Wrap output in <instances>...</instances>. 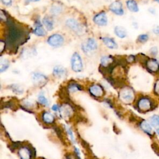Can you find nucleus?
Wrapping results in <instances>:
<instances>
[{
    "label": "nucleus",
    "instance_id": "nucleus-6",
    "mask_svg": "<svg viewBox=\"0 0 159 159\" xmlns=\"http://www.w3.org/2000/svg\"><path fill=\"white\" fill-rule=\"evenodd\" d=\"M138 108L142 111H147L151 109L152 103L147 98H142L138 102Z\"/></svg>",
    "mask_w": 159,
    "mask_h": 159
},
{
    "label": "nucleus",
    "instance_id": "nucleus-30",
    "mask_svg": "<svg viewBox=\"0 0 159 159\" xmlns=\"http://www.w3.org/2000/svg\"><path fill=\"white\" fill-rule=\"evenodd\" d=\"M150 52L153 55H156L158 52V49L156 47H153L150 49Z\"/></svg>",
    "mask_w": 159,
    "mask_h": 159
},
{
    "label": "nucleus",
    "instance_id": "nucleus-17",
    "mask_svg": "<svg viewBox=\"0 0 159 159\" xmlns=\"http://www.w3.org/2000/svg\"><path fill=\"white\" fill-rule=\"evenodd\" d=\"M127 7L131 12L137 13L139 11V7L135 0H128L126 3Z\"/></svg>",
    "mask_w": 159,
    "mask_h": 159
},
{
    "label": "nucleus",
    "instance_id": "nucleus-13",
    "mask_svg": "<svg viewBox=\"0 0 159 159\" xmlns=\"http://www.w3.org/2000/svg\"><path fill=\"white\" fill-rule=\"evenodd\" d=\"M66 24L67 25V26H68L71 29H72L73 31H75V32H78L80 30V26L78 24V23L73 20V19H69L67 21Z\"/></svg>",
    "mask_w": 159,
    "mask_h": 159
},
{
    "label": "nucleus",
    "instance_id": "nucleus-3",
    "mask_svg": "<svg viewBox=\"0 0 159 159\" xmlns=\"http://www.w3.org/2000/svg\"><path fill=\"white\" fill-rule=\"evenodd\" d=\"M71 64H72V68L73 70L75 72H80L83 69V63L82 60V58L80 55L75 52L71 60Z\"/></svg>",
    "mask_w": 159,
    "mask_h": 159
},
{
    "label": "nucleus",
    "instance_id": "nucleus-8",
    "mask_svg": "<svg viewBox=\"0 0 159 159\" xmlns=\"http://www.w3.org/2000/svg\"><path fill=\"white\" fill-rule=\"evenodd\" d=\"M109 10L117 15L122 16L124 14L122 5L120 1H115L109 6Z\"/></svg>",
    "mask_w": 159,
    "mask_h": 159
},
{
    "label": "nucleus",
    "instance_id": "nucleus-27",
    "mask_svg": "<svg viewBox=\"0 0 159 159\" xmlns=\"http://www.w3.org/2000/svg\"><path fill=\"white\" fill-rule=\"evenodd\" d=\"M38 100H39V103H41L42 104H44L45 106H47L49 104V102H48L47 99L42 95H41L39 96Z\"/></svg>",
    "mask_w": 159,
    "mask_h": 159
},
{
    "label": "nucleus",
    "instance_id": "nucleus-12",
    "mask_svg": "<svg viewBox=\"0 0 159 159\" xmlns=\"http://www.w3.org/2000/svg\"><path fill=\"white\" fill-rule=\"evenodd\" d=\"M146 66L147 68L152 72H157L159 70V64L155 59H151L147 60Z\"/></svg>",
    "mask_w": 159,
    "mask_h": 159
},
{
    "label": "nucleus",
    "instance_id": "nucleus-2",
    "mask_svg": "<svg viewBox=\"0 0 159 159\" xmlns=\"http://www.w3.org/2000/svg\"><path fill=\"white\" fill-rule=\"evenodd\" d=\"M119 97L123 102L130 103L134 99V93L129 87H126L120 91Z\"/></svg>",
    "mask_w": 159,
    "mask_h": 159
},
{
    "label": "nucleus",
    "instance_id": "nucleus-36",
    "mask_svg": "<svg viewBox=\"0 0 159 159\" xmlns=\"http://www.w3.org/2000/svg\"><path fill=\"white\" fill-rule=\"evenodd\" d=\"M67 158H68V159H75V158L73 157V156H72V155H70V156L67 157Z\"/></svg>",
    "mask_w": 159,
    "mask_h": 159
},
{
    "label": "nucleus",
    "instance_id": "nucleus-10",
    "mask_svg": "<svg viewBox=\"0 0 159 159\" xmlns=\"http://www.w3.org/2000/svg\"><path fill=\"white\" fill-rule=\"evenodd\" d=\"M89 90H90V93L93 96H94L96 98L101 97L104 94V91H103V88L98 85H92L91 86H90Z\"/></svg>",
    "mask_w": 159,
    "mask_h": 159
},
{
    "label": "nucleus",
    "instance_id": "nucleus-35",
    "mask_svg": "<svg viewBox=\"0 0 159 159\" xmlns=\"http://www.w3.org/2000/svg\"><path fill=\"white\" fill-rule=\"evenodd\" d=\"M39 1H40V0H26V2L31 3V2H37Z\"/></svg>",
    "mask_w": 159,
    "mask_h": 159
},
{
    "label": "nucleus",
    "instance_id": "nucleus-1",
    "mask_svg": "<svg viewBox=\"0 0 159 159\" xmlns=\"http://www.w3.org/2000/svg\"><path fill=\"white\" fill-rule=\"evenodd\" d=\"M7 44L11 50H16L29 39V33L25 28L14 20L8 19Z\"/></svg>",
    "mask_w": 159,
    "mask_h": 159
},
{
    "label": "nucleus",
    "instance_id": "nucleus-28",
    "mask_svg": "<svg viewBox=\"0 0 159 159\" xmlns=\"http://www.w3.org/2000/svg\"><path fill=\"white\" fill-rule=\"evenodd\" d=\"M80 90V86L76 83H72V84L70 85V86H69V90L71 92H75Z\"/></svg>",
    "mask_w": 159,
    "mask_h": 159
},
{
    "label": "nucleus",
    "instance_id": "nucleus-38",
    "mask_svg": "<svg viewBox=\"0 0 159 159\" xmlns=\"http://www.w3.org/2000/svg\"><path fill=\"white\" fill-rule=\"evenodd\" d=\"M157 134L159 135V129H158L157 130Z\"/></svg>",
    "mask_w": 159,
    "mask_h": 159
},
{
    "label": "nucleus",
    "instance_id": "nucleus-31",
    "mask_svg": "<svg viewBox=\"0 0 159 159\" xmlns=\"http://www.w3.org/2000/svg\"><path fill=\"white\" fill-rule=\"evenodd\" d=\"M155 92L157 93V94H158L159 95V80H158L155 84Z\"/></svg>",
    "mask_w": 159,
    "mask_h": 159
},
{
    "label": "nucleus",
    "instance_id": "nucleus-15",
    "mask_svg": "<svg viewBox=\"0 0 159 159\" xmlns=\"http://www.w3.org/2000/svg\"><path fill=\"white\" fill-rule=\"evenodd\" d=\"M34 33L38 36H44L46 35V31L40 22H37L36 23V28L34 30Z\"/></svg>",
    "mask_w": 159,
    "mask_h": 159
},
{
    "label": "nucleus",
    "instance_id": "nucleus-18",
    "mask_svg": "<svg viewBox=\"0 0 159 159\" xmlns=\"http://www.w3.org/2000/svg\"><path fill=\"white\" fill-rule=\"evenodd\" d=\"M116 35L121 39L125 38L127 36V31L126 29L122 26H116L114 29Z\"/></svg>",
    "mask_w": 159,
    "mask_h": 159
},
{
    "label": "nucleus",
    "instance_id": "nucleus-7",
    "mask_svg": "<svg viewBox=\"0 0 159 159\" xmlns=\"http://www.w3.org/2000/svg\"><path fill=\"white\" fill-rule=\"evenodd\" d=\"M33 80L35 85L41 86L47 82V77L42 73H34L33 75Z\"/></svg>",
    "mask_w": 159,
    "mask_h": 159
},
{
    "label": "nucleus",
    "instance_id": "nucleus-22",
    "mask_svg": "<svg viewBox=\"0 0 159 159\" xmlns=\"http://www.w3.org/2000/svg\"><path fill=\"white\" fill-rule=\"evenodd\" d=\"M43 24L48 31H52L54 28L53 21L49 17H46L43 19Z\"/></svg>",
    "mask_w": 159,
    "mask_h": 159
},
{
    "label": "nucleus",
    "instance_id": "nucleus-24",
    "mask_svg": "<svg viewBox=\"0 0 159 159\" xmlns=\"http://www.w3.org/2000/svg\"><path fill=\"white\" fill-rule=\"evenodd\" d=\"M150 121L151 124L153 126L159 127V116L158 115L152 116L150 119Z\"/></svg>",
    "mask_w": 159,
    "mask_h": 159
},
{
    "label": "nucleus",
    "instance_id": "nucleus-26",
    "mask_svg": "<svg viewBox=\"0 0 159 159\" xmlns=\"http://www.w3.org/2000/svg\"><path fill=\"white\" fill-rule=\"evenodd\" d=\"M148 36L147 34H140L137 38V41L140 43H144L148 40Z\"/></svg>",
    "mask_w": 159,
    "mask_h": 159
},
{
    "label": "nucleus",
    "instance_id": "nucleus-14",
    "mask_svg": "<svg viewBox=\"0 0 159 159\" xmlns=\"http://www.w3.org/2000/svg\"><path fill=\"white\" fill-rule=\"evenodd\" d=\"M59 111H60L61 114L62 115V116L64 117H70L73 113L72 108L68 105H64L63 106H62L60 108Z\"/></svg>",
    "mask_w": 159,
    "mask_h": 159
},
{
    "label": "nucleus",
    "instance_id": "nucleus-19",
    "mask_svg": "<svg viewBox=\"0 0 159 159\" xmlns=\"http://www.w3.org/2000/svg\"><path fill=\"white\" fill-rule=\"evenodd\" d=\"M42 118L43 121L46 124H52L54 121V116L49 113L44 112L42 116Z\"/></svg>",
    "mask_w": 159,
    "mask_h": 159
},
{
    "label": "nucleus",
    "instance_id": "nucleus-20",
    "mask_svg": "<svg viewBox=\"0 0 159 159\" xmlns=\"http://www.w3.org/2000/svg\"><path fill=\"white\" fill-rule=\"evenodd\" d=\"M53 73L55 76L61 78L65 75V70L61 66H56L54 68Z\"/></svg>",
    "mask_w": 159,
    "mask_h": 159
},
{
    "label": "nucleus",
    "instance_id": "nucleus-4",
    "mask_svg": "<svg viewBox=\"0 0 159 159\" xmlns=\"http://www.w3.org/2000/svg\"><path fill=\"white\" fill-rule=\"evenodd\" d=\"M48 44L54 47H59L61 46L64 42V39L60 34H53L48 38Z\"/></svg>",
    "mask_w": 159,
    "mask_h": 159
},
{
    "label": "nucleus",
    "instance_id": "nucleus-34",
    "mask_svg": "<svg viewBox=\"0 0 159 159\" xmlns=\"http://www.w3.org/2000/svg\"><path fill=\"white\" fill-rule=\"evenodd\" d=\"M60 109V108L58 107L57 105H54L52 107V110L54 111H58Z\"/></svg>",
    "mask_w": 159,
    "mask_h": 159
},
{
    "label": "nucleus",
    "instance_id": "nucleus-23",
    "mask_svg": "<svg viewBox=\"0 0 159 159\" xmlns=\"http://www.w3.org/2000/svg\"><path fill=\"white\" fill-rule=\"evenodd\" d=\"M113 59L110 56H104L101 59V65L104 67H106L108 65H111L113 64Z\"/></svg>",
    "mask_w": 159,
    "mask_h": 159
},
{
    "label": "nucleus",
    "instance_id": "nucleus-37",
    "mask_svg": "<svg viewBox=\"0 0 159 159\" xmlns=\"http://www.w3.org/2000/svg\"><path fill=\"white\" fill-rule=\"evenodd\" d=\"M154 1L158 3H159V0H154Z\"/></svg>",
    "mask_w": 159,
    "mask_h": 159
},
{
    "label": "nucleus",
    "instance_id": "nucleus-16",
    "mask_svg": "<svg viewBox=\"0 0 159 159\" xmlns=\"http://www.w3.org/2000/svg\"><path fill=\"white\" fill-rule=\"evenodd\" d=\"M103 43L107 46L108 48L111 49H115L117 48V45L116 42L111 38H104L103 39Z\"/></svg>",
    "mask_w": 159,
    "mask_h": 159
},
{
    "label": "nucleus",
    "instance_id": "nucleus-32",
    "mask_svg": "<svg viewBox=\"0 0 159 159\" xmlns=\"http://www.w3.org/2000/svg\"><path fill=\"white\" fill-rule=\"evenodd\" d=\"M67 131H68V134L70 135V136L72 140L73 141H74V137H73V132H72V130L68 128V129H67Z\"/></svg>",
    "mask_w": 159,
    "mask_h": 159
},
{
    "label": "nucleus",
    "instance_id": "nucleus-11",
    "mask_svg": "<svg viewBox=\"0 0 159 159\" xmlns=\"http://www.w3.org/2000/svg\"><path fill=\"white\" fill-rule=\"evenodd\" d=\"M32 150L28 147H22L19 150V155L21 159H31L33 155Z\"/></svg>",
    "mask_w": 159,
    "mask_h": 159
},
{
    "label": "nucleus",
    "instance_id": "nucleus-33",
    "mask_svg": "<svg viewBox=\"0 0 159 159\" xmlns=\"http://www.w3.org/2000/svg\"><path fill=\"white\" fill-rule=\"evenodd\" d=\"M153 33H154L155 34L159 36V26L153 29Z\"/></svg>",
    "mask_w": 159,
    "mask_h": 159
},
{
    "label": "nucleus",
    "instance_id": "nucleus-25",
    "mask_svg": "<svg viewBox=\"0 0 159 159\" xmlns=\"http://www.w3.org/2000/svg\"><path fill=\"white\" fill-rule=\"evenodd\" d=\"M9 67V62L7 59H3L1 60V72H4Z\"/></svg>",
    "mask_w": 159,
    "mask_h": 159
},
{
    "label": "nucleus",
    "instance_id": "nucleus-21",
    "mask_svg": "<svg viewBox=\"0 0 159 159\" xmlns=\"http://www.w3.org/2000/svg\"><path fill=\"white\" fill-rule=\"evenodd\" d=\"M140 127L147 134H151L153 132V129L151 126L145 121H143L140 122Z\"/></svg>",
    "mask_w": 159,
    "mask_h": 159
},
{
    "label": "nucleus",
    "instance_id": "nucleus-9",
    "mask_svg": "<svg viewBox=\"0 0 159 159\" xmlns=\"http://www.w3.org/2000/svg\"><path fill=\"white\" fill-rule=\"evenodd\" d=\"M93 21L97 25L100 26H106L108 23V18L106 13L104 12H101L95 15L93 18Z\"/></svg>",
    "mask_w": 159,
    "mask_h": 159
},
{
    "label": "nucleus",
    "instance_id": "nucleus-29",
    "mask_svg": "<svg viewBox=\"0 0 159 159\" xmlns=\"http://www.w3.org/2000/svg\"><path fill=\"white\" fill-rule=\"evenodd\" d=\"M2 2L7 6H11L12 5V0H1Z\"/></svg>",
    "mask_w": 159,
    "mask_h": 159
},
{
    "label": "nucleus",
    "instance_id": "nucleus-5",
    "mask_svg": "<svg viewBox=\"0 0 159 159\" xmlns=\"http://www.w3.org/2000/svg\"><path fill=\"white\" fill-rule=\"evenodd\" d=\"M98 44L96 41L93 38H90L87 41L86 43L82 46V49L85 53L88 54L91 52L96 50Z\"/></svg>",
    "mask_w": 159,
    "mask_h": 159
}]
</instances>
